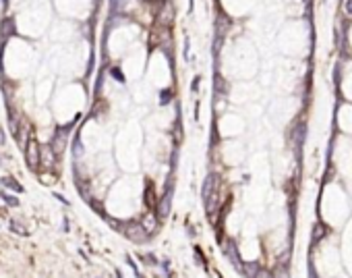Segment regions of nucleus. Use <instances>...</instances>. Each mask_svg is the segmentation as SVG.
<instances>
[{
  "mask_svg": "<svg viewBox=\"0 0 352 278\" xmlns=\"http://www.w3.org/2000/svg\"><path fill=\"white\" fill-rule=\"evenodd\" d=\"M124 234L130 239V241H137V243H141V241H145V237H147V230L141 226V224H128L126 228H124Z\"/></svg>",
  "mask_w": 352,
  "mask_h": 278,
  "instance_id": "f03ea898",
  "label": "nucleus"
},
{
  "mask_svg": "<svg viewBox=\"0 0 352 278\" xmlns=\"http://www.w3.org/2000/svg\"><path fill=\"white\" fill-rule=\"evenodd\" d=\"M25 158H27V166H29L31 170L39 168V145H37V141H35L33 137L27 141V147H25Z\"/></svg>",
  "mask_w": 352,
  "mask_h": 278,
  "instance_id": "f257e3e1",
  "label": "nucleus"
},
{
  "mask_svg": "<svg viewBox=\"0 0 352 278\" xmlns=\"http://www.w3.org/2000/svg\"><path fill=\"white\" fill-rule=\"evenodd\" d=\"M213 193H217V177H215V175H209V177L205 179V183H203V191H201L203 202H205L207 197H211Z\"/></svg>",
  "mask_w": 352,
  "mask_h": 278,
  "instance_id": "7ed1b4c3",
  "label": "nucleus"
},
{
  "mask_svg": "<svg viewBox=\"0 0 352 278\" xmlns=\"http://www.w3.org/2000/svg\"><path fill=\"white\" fill-rule=\"evenodd\" d=\"M145 202L149 208H156V195H153V187L147 185V191H145Z\"/></svg>",
  "mask_w": 352,
  "mask_h": 278,
  "instance_id": "39448f33",
  "label": "nucleus"
},
{
  "mask_svg": "<svg viewBox=\"0 0 352 278\" xmlns=\"http://www.w3.org/2000/svg\"><path fill=\"white\" fill-rule=\"evenodd\" d=\"M39 179H41V183H46V185H52V183L56 181V177H54V175H41Z\"/></svg>",
  "mask_w": 352,
  "mask_h": 278,
  "instance_id": "0eeeda50",
  "label": "nucleus"
},
{
  "mask_svg": "<svg viewBox=\"0 0 352 278\" xmlns=\"http://www.w3.org/2000/svg\"><path fill=\"white\" fill-rule=\"evenodd\" d=\"M156 224H158V216H156V214H147V216L143 218V222H141V226H143L147 232H151L153 228H156Z\"/></svg>",
  "mask_w": 352,
  "mask_h": 278,
  "instance_id": "20e7f679",
  "label": "nucleus"
},
{
  "mask_svg": "<svg viewBox=\"0 0 352 278\" xmlns=\"http://www.w3.org/2000/svg\"><path fill=\"white\" fill-rule=\"evenodd\" d=\"M170 210V193H166V197L162 200V206H160V216H166Z\"/></svg>",
  "mask_w": 352,
  "mask_h": 278,
  "instance_id": "423d86ee",
  "label": "nucleus"
}]
</instances>
